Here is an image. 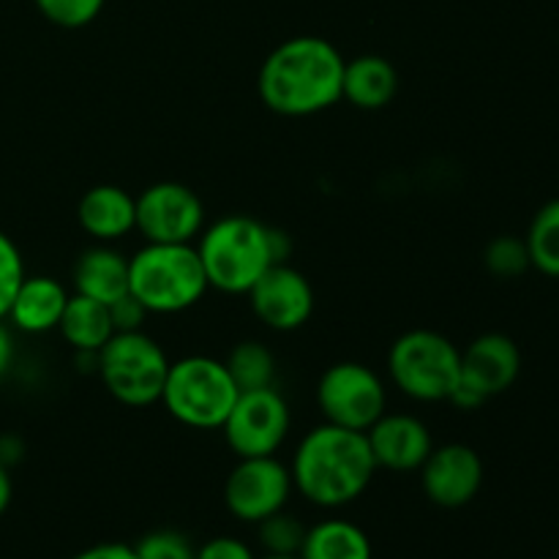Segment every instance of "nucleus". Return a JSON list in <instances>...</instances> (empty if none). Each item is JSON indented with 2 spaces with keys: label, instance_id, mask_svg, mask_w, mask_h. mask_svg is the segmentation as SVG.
I'll list each match as a JSON object with an SVG mask.
<instances>
[{
  "label": "nucleus",
  "instance_id": "nucleus-10",
  "mask_svg": "<svg viewBox=\"0 0 559 559\" xmlns=\"http://www.w3.org/2000/svg\"><path fill=\"white\" fill-rule=\"evenodd\" d=\"M522 374L519 344L506 333H484L462 349V380L453 391L451 404L464 409H478L489 399L500 396Z\"/></svg>",
  "mask_w": 559,
  "mask_h": 559
},
{
  "label": "nucleus",
  "instance_id": "nucleus-25",
  "mask_svg": "<svg viewBox=\"0 0 559 559\" xmlns=\"http://www.w3.org/2000/svg\"><path fill=\"white\" fill-rule=\"evenodd\" d=\"M484 265L497 278H519L530 271V251L524 238L516 235H497L484 251Z\"/></svg>",
  "mask_w": 559,
  "mask_h": 559
},
{
  "label": "nucleus",
  "instance_id": "nucleus-21",
  "mask_svg": "<svg viewBox=\"0 0 559 559\" xmlns=\"http://www.w3.org/2000/svg\"><path fill=\"white\" fill-rule=\"evenodd\" d=\"M298 559H374V549L358 524L347 519H325L306 530Z\"/></svg>",
  "mask_w": 559,
  "mask_h": 559
},
{
  "label": "nucleus",
  "instance_id": "nucleus-5",
  "mask_svg": "<svg viewBox=\"0 0 559 559\" xmlns=\"http://www.w3.org/2000/svg\"><path fill=\"white\" fill-rule=\"evenodd\" d=\"M238 396L240 391L224 360L211 355H186L169 364L158 404H164L178 424L213 431L222 429Z\"/></svg>",
  "mask_w": 559,
  "mask_h": 559
},
{
  "label": "nucleus",
  "instance_id": "nucleus-7",
  "mask_svg": "<svg viewBox=\"0 0 559 559\" xmlns=\"http://www.w3.org/2000/svg\"><path fill=\"white\" fill-rule=\"evenodd\" d=\"M173 360L145 331L112 333L96 355V374L115 402L123 407H151L162 402Z\"/></svg>",
  "mask_w": 559,
  "mask_h": 559
},
{
  "label": "nucleus",
  "instance_id": "nucleus-4",
  "mask_svg": "<svg viewBox=\"0 0 559 559\" xmlns=\"http://www.w3.org/2000/svg\"><path fill=\"white\" fill-rule=\"evenodd\" d=\"M211 289L194 243H145L129 257V293L147 314L189 311Z\"/></svg>",
  "mask_w": 559,
  "mask_h": 559
},
{
  "label": "nucleus",
  "instance_id": "nucleus-20",
  "mask_svg": "<svg viewBox=\"0 0 559 559\" xmlns=\"http://www.w3.org/2000/svg\"><path fill=\"white\" fill-rule=\"evenodd\" d=\"M58 331L74 353H98L115 333L109 306L74 293L66 304Z\"/></svg>",
  "mask_w": 559,
  "mask_h": 559
},
{
  "label": "nucleus",
  "instance_id": "nucleus-11",
  "mask_svg": "<svg viewBox=\"0 0 559 559\" xmlns=\"http://www.w3.org/2000/svg\"><path fill=\"white\" fill-rule=\"evenodd\" d=\"M136 200V233L145 243H194L205 229V205L191 186L158 180Z\"/></svg>",
  "mask_w": 559,
  "mask_h": 559
},
{
  "label": "nucleus",
  "instance_id": "nucleus-32",
  "mask_svg": "<svg viewBox=\"0 0 559 559\" xmlns=\"http://www.w3.org/2000/svg\"><path fill=\"white\" fill-rule=\"evenodd\" d=\"M11 364H14V338H11L9 328L0 322V380L9 374Z\"/></svg>",
  "mask_w": 559,
  "mask_h": 559
},
{
  "label": "nucleus",
  "instance_id": "nucleus-16",
  "mask_svg": "<svg viewBox=\"0 0 559 559\" xmlns=\"http://www.w3.org/2000/svg\"><path fill=\"white\" fill-rule=\"evenodd\" d=\"M76 222L96 243H118L136 229V200L115 183H98L82 194Z\"/></svg>",
  "mask_w": 559,
  "mask_h": 559
},
{
  "label": "nucleus",
  "instance_id": "nucleus-31",
  "mask_svg": "<svg viewBox=\"0 0 559 559\" xmlns=\"http://www.w3.org/2000/svg\"><path fill=\"white\" fill-rule=\"evenodd\" d=\"M71 559H136L134 546L126 544H96L91 549H82Z\"/></svg>",
  "mask_w": 559,
  "mask_h": 559
},
{
  "label": "nucleus",
  "instance_id": "nucleus-1",
  "mask_svg": "<svg viewBox=\"0 0 559 559\" xmlns=\"http://www.w3.org/2000/svg\"><path fill=\"white\" fill-rule=\"evenodd\" d=\"M344 55L322 36H293L271 49L257 74L262 104L282 118H309L342 102Z\"/></svg>",
  "mask_w": 559,
  "mask_h": 559
},
{
  "label": "nucleus",
  "instance_id": "nucleus-34",
  "mask_svg": "<svg viewBox=\"0 0 559 559\" xmlns=\"http://www.w3.org/2000/svg\"><path fill=\"white\" fill-rule=\"evenodd\" d=\"M260 559H298V557H271V555H265V557H260Z\"/></svg>",
  "mask_w": 559,
  "mask_h": 559
},
{
  "label": "nucleus",
  "instance_id": "nucleus-14",
  "mask_svg": "<svg viewBox=\"0 0 559 559\" xmlns=\"http://www.w3.org/2000/svg\"><path fill=\"white\" fill-rule=\"evenodd\" d=\"M246 298L257 320L276 333L298 331L314 314V287L289 262H278L262 273Z\"/></svg>",
  "mask_w": 559,
  "mask_h": 559
},
{
  "label": "nucleus",
  "instance_id": "nucleus-17",
  "mask_svg": "<svg viewBox=\"0 0 559 559\" xmlns=\"http://www.w3.org/2000/svg\"><path fill=\"white\" fill-rule=\"evenodd\" d=\"M71 293L52 276H25L14 300L9 306L5 320L22 333H49L58 331L60 317H63L66 304Z\"/></svg>",
  "mask_w": 559,
  "mask_h": 559
},
{
  "label": "nucleus",
  "instance_id": "nucleus-8",
  "mask_svg": "<svg viewBox=\"0 0 559 559\" xmlns=\"http://www.w3.org/2000/svg\"><path fill=\"white\" fill-rule=\"evenodd\" d=\"M317 407L325 424L366 431L388 413V385L371 366L338 360L317 382Z\"/></svg>",
  "mask_w": 559,
  "mask_h": 559
},
{
  "label": "nucleus",
  "instance_id": "nucleus-27",
  "mask_svg": "<svg viewBox=\"0 0 559 559\" xmlns=\"http://www.w3.org/2000/svg\"><path fill=\"white\" fill-rule=\"evenodd\" d=\"M25 276V260H22L20 246L0 229V322L9 314L11 300H14Z\"/></svg>",
  "mask_w": 559,
  "mask_h": 559
},
{
  "label": "nucleus",
  "instance_id": "nucleus-30",
  "mask_svg": "<svg viewBox=\"0 0 559 559\" xmlns=\"http://www.w3.org/2000/svg\"><path fill=\"white\" fill-rule=\"evenodd\" d=\"M197 559H257L249 544L233 538V535H218L197 546Z\"/></svg>",
  "mask_w": 559,
  "mask_h": 559
},
{
  "label": "nucleus",
  "instance_id": "nucleus-22",
  "mask_svg": "<svg viewBox=\"0 0 559 559\" xmlns=\"http://www.w3.org/2000/svg\"><path fill=\"white\" fill-rule=\"evenodd\" d=\"M227 371L233 374L238 391H257V388H273L276 385V355L271 347L257 338H243L229 349L224 358Z\"/></svg>",
  "mask_w": 559,
  "mask_h": 559
},
{
  "label": "nucleus",
  "instance_id": "nucleus-15",
  "mask_svg": "<svg viewBox=\"0 0 559 559\" xmlns=\"http://www.w3.org/2000/svg\"><path fill=\"white\" fill-rule=\"evenodd\" d=\"M377 469L391 473H418L435 448L429 426L409 413H385L366 429Z\"/></svg>",
  "mask_w": 559,
  "mask_h": 559
},
{
  "label": "nucleus",
  "instance_id": "nucleus-23",
  "mask_svg": "<svg viewBox=\"0 0 559 559\" xmlns=\"http://www.w3.org/2000/svg\"><path fill=\"white\" fill-rule=\"evenodd\" d=\"M524 243L530 251V265L544 276L559 278V200H549L538 207Z\"/></svg>",
  "mask_w": 559,
  "mask_h": 559
},
{
  "label": "nucleus",
  "instance_id": "nucleus-29",
  "mask_svg": "<svg viewBox=\"0 0 559 559\" xmlns=\"http://www.w3.org/2000/svg\"><path fill=\"white\" fill-rule=\"evenodd\" d=\"M109 317H112L115 333H129V331H142L147 314L145 306L134 298V295H123L115 304H109Z\"/></svg>",
  "mask_w": 559,
  "mask_h": 559
},
{
  "label": "nucleus",
  "instance_id": "nucleus-26",
  "mask_svg": "<svg viewBox=\"0 0 559 559\" xmlns=\"http://www.w3.org/2000/svg\"><path fill=\"white\" fill-rule=\"evenodd\" d=\"M38 14L66 31H80L98 20L107 0H33Z\"/></svg>",
  "mask_w": 559,
  "mask_h": 559
},
{
  "label": "nucleus",
  "instance_id": "nucleus-6",
  "mask_svg": "<svg viewBox=\"0 0 559 559\" xmlns=\"http://www.w3.org/2000/svg\"><path fill=\"white\" fill-rule=\"evenodd\" d=\"M388 374L393 385L413 402H451L462 380V349L442 333L415 328L391 344Z\"/></svg>",
  "mask_w": 559,
  "mask_h": 559
},
{
  "label": "nucleus",
  "instance_id": "nucleus-2",
  "mask_svg": "<svg viewBox=\"0 0 559 559\" xmlns=\"http://www.w3.org/2000/svg\"><path fill=\"white\" fill-rule=\"evenodd\" d=\"M295 491L317 508H344L364 497L377 464L366 431L320 424L304 435L289 462Z\"/></svg>",
  "mask_w": 559,
  "mask_h": 559
},
{
  "label": "nucleus",
  "instance_id": "nucleus-33",
  "mask_svg": "<svg viewBox=\"0 0 559 559\" xmlns=\"http://www.w3.org/2000/svg\"><path fill=\"white\" fill-rule=\"evenodd\" d=\"M11 497H14V484H11V473L5 464H0V516L9 511Z\"/></svg>",
  "mask_w": 559,
  "mask_h": 559
},
{
  "label": "nucleus",
  "instance_id": "nucleus-13",
  "mask_svg": "<svg viewBox=\"0 0 559 559\" xmlns=\"http://www.w3.org/2000/svg\"><path fill=\"white\" fill-rule=\"evenodd\" d=\"M418 473L426 500L445 511L469 506L478 497L486 478L480 453L464 442L435 445Z\"/></svg>",
  "mask_w": 559,
  "mask_h": 559
},
{
  "label": "nucleus",
  "instance_id": "nucleus-28",
  "mask_svg": "<svg viewBox=\"0 0 559 559\" xmlns=\"http://www.w3.org/2000/svg\"><path fill=\"white\" fill-rule=\"evenodd\" d=\"M134 551L136 559H197V546L178 530H153Z\"/></svg>",
  "mask_w": 559,
  "mask_h": 559
},
{
  "label": "nucleus",
  "instance_id": "nucleus-9",
  "mask_svg": "<svg viewBox=\"0 0 559 559\" xmlns=\"http://www.w3.org/2000/svg\"><path fill=\"white\" fill-rule=\"evenodd\" d=\"M293 429V413L278 388L240 391L222 424L224 442L238 459L276 456Z\"/></svg>",
  "mask_w": 559,
  "mask_h": 559
},
{
  "label": "nucleus",
  "instance_id": "nucleus-19",
  "mask_svg": "<svg viewBox=\"0 0 559 559\" xmlns=\"http://www.w3.org/2000/svg\"><path fill=\"white\" fill-rule=\"evenodd\" d=\"M399 91V71L382 55H358L344 63L342 98L353 104L355 109H374L388 107L396 98Z\"/></svg>",
  "mask_w": 559,
  "mask_h": 559
},
{
  "label": "nucleus",
  "instance_id": "nucleus-12",
  "mask_svg": "<svg viewBox=\"0 0 559 559\" xmlns=\"http://www.w3.org/2000/svg\"><path fill=\"white\" fill-rule=\"evenodd\" d=\"M293 473L278 456L238 459L224 480V506L238 522L260 524L284 511L293 497Z\"/></svg>",
  "mask_w": 559,
  "mask_h": 559
},
{
  "label": "nucleus",
  "instance_id": "nucleus-18",
  "mask_svg": "<svg viewBox=\"0 0 559 559\" xmlns=\"http://www.w3.org/2000/svg\"><path fill=\"white\" fill-rule=\"evenodd\" d=\"M74 293L98 304H115L129 295V257L112 243H96L82 251L71 271Z\"/></svg>",
  "mask_w": 559,
  "mask_h": 559
},
{
  "label": "nucleus",
  "instance_id": "nucleus-24",
  "mask_svg": "<svg viewBox=\"0 0 559 559\" xmlns=\"http://www.w3.org/2000/svg\"><path fill=\"white\" fill-rule=\"evenodd\" d=\"M306 524L298 516L287 513V508L257 524L260 546L271 557H298L306 538Z\"/></svg>",
  "mask_w": 559,
  "mask_h": 559
},
{
  "label": "nucleus",
  "instance_id": "nucleus-3",
  "mask_svg": "<svg viewBox=\"0 0 559 559\" xmlns=\"http://www.w3.org/2000/svg\"><path fill=\"white\" fill-rule=\"evenodd\" d=\"M207 284L218 293L246 295L262 273L278 262H289L293 240L287 233L271 227L246 213L216 218L197 238Z\"/></svg>",
  "mask_w": 559,
  "mask_h": 559
}]
</instances>
